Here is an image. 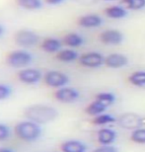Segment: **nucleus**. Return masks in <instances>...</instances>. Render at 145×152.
<instances>
[{"instance_id": "30", "label": "nucleus", "mask_w": 145, "mask_h": 152, "mask_svg": "<svg viewBox=\"0 0 145 152\" xmlns=\"http://www.w3.org/2000/svg\"><path fill=\"white\" fill-rule=\"evenodd\" d=\"M4 34H5V27L2 24H0V39L4 36Z\"/></svg>"}, {"instance_id": "21", "label": "nucleus", "mask_w": 145, "mask_h": 152, "mask_svg": "<svg viewBox=\"0 0 145 152\" xmlns=\"http://www.w3.org/2000/svg\"><path fill=\"white\" fill-rule=\"evenodd\" d=\"M128 82L135 87H145V71H134L128 76Z\"/></svg>"}, {"instance_id": "22", "label": "nucleus", "mask_w": 145, "mask_h": 152, "mask_svg": "<svg viewBox=\"0 0 145 152\" xmlns=\"http://www.w3.org/2000/svg\"><path fill=\"white\" fill-rule=\"evenodd\" d=\"M117 121V120L116 118V117H114L113 115L104 113L102 115H97V117H94V118H93V124L95 126H106V124L116 123Z\"/></svg>"}, {"instance_id": "7", "label": "nucleus", "mask_w": 145, "mask_h": 152, "mask_svg": "<svg viewBox=\"0 0 145 152\" xmlns=\"http://www.w3.org/2000/svg\"><path fill=\"white\" fill-rule=\"evenodd\" d=\"M54 98L56 101L63 104H71L76 102L80 98V92L73 87L64 86L59 89H56L54 92Z\"/></svg>"}, {"instance_id": "16", "label": "nucleus", "mask_w": 145, "mask_h": 152, "mask_svg": "<svg viewBox=\"0 0 145 152\" xmlns=\"http://www.w3.org/2000/svg\"><path fill=\"white\" fill-rule=\"evenodd\" d=\"M79 53L74 48H61L56 53V59L63 63H72L79 58Z\"/></svg>"}, {"instance_id": "18", "label": "nucleus", "mask_w": 145, "mask_h": 152, "mask_svg": "<svg viewBox=\"0 0 145 152\" xmlns=\"http://www.w3.org/2000/svg\"><path fill=\"white\" fill-rule=\"evenodd\" d=\"M104 13L110 19H122L128 15V9L122 5L109 6L104 10Z\"/></svg>"}, {"instance_id": "28", "label": "nucleus", "mask_w": 145, "mask_h": 152, "mask_svg": "<svg viewBox=\"0 0 145 152\" xmlns=\"http://www.w3.org/2000/svg\"><path fill=\"white\" fill-rule=\"evenodd\" d=\"M92 152H119V149L114 145H101L95 148Z\"/></svg>"}, {"instance_id": "6", "label": "nucleus", "mask_w": 145, "mask_h": 152, "mask_svg": "<svg viewBox=\"0 0 145 152\" xmlns=\"http://www.w3.org/2000/svg\"><path fill=\"white\" fill-rule=\"evenodd\" d=\"M79 64L87 68H99L105 64V56L99 51H88L78 58Z\"/></svg>"}, {"instance_id": "25", "label": "nucleus", "mask_w": 145, "mask_h": 152, "mask_svg": "<svg viewBox=\"0 0 145 152\" xmlns=\"http://www.w3.org/2000/svg\"><path fill=\"white\" fill-rule=\"evenodd\" d=\"M96 99L101 101L102 103H104L106 106H111L116 102V95L111 92H101L99 94H97Z\"/></svg>"}, {"instance_id": "29", "label": "nucleus", "mask_w": 145, "mask_h": 152, "mask_svg": "<svg viewBox=\"0 0 145 152\" xmlns=\"http://www.w3.org/2000/svg\"><path fill=\"white\" fill-rule=\"evenodd\" d=\"M44 2L50 6H57L64 3L65 0H44Z\"/></svg>"}, {"instance_id": "13", "label": "nucleus", "mask_w": 145, "mask_h": 152, "mask_svg": "<svg viewBox=\"0 0 145 152\" xmlns=\"http://www.w3.org/2000/svg\"><path fill=\"white\" fill-rule=\"evenodd\" d=\"M117 133L116 130L109 127H103L97 132V139L101 145H111L117 140Z\"/></svg>"}, {"instance_id": "8", "label": "nucleus", "mask_w": 145, "mask_h": 152, "mask_svg": "<svg viewBox=\"0 0 145 152\" xmlns=\"http://www.w3.org/2000/svg\"><path fill=\"white\" fill-rule=\"evenodd\" d=\"M20 82L26 85H35L44 78V74L37 68H23L17 73Z\"/></svg>"}, {"instance_id": "20", "label": "nucleus", "mask_w": 145, "mask_h": 152, "mask_svg": "<svg viewBox=\"0 0 145 152\" xmlns=\"http://www.w3.org/2000/svg\"><path fill=\"white\" fill-rule=\"evenodd\" d=\"M17 5L20 8L28 11H36L44 6L43 0H16Z\"/></svg>"}, {"instance_id": "1", "label": "nucleus", "mask_w": 145, "mask_h": 152, "mask_svg": "<svg viewBox=\"0 0 145 152\" xmlns=\"http://www.w3.org/2000/svg\"><path fill=\"white\" fill-rule=\"evenodd\" d=\"M24 115L27 120L34 121L38 124H44L55 120L58 115V112L55 108L50 105L35 104L27 108Z\"/></svg>"}, {"instance_id": "9", "label": "nucleus", "mask_w": 145, "mask_h": 152, "mask_svg": "<svg viewBox=\"0 0 145 152\" xmlns=\"http://www.w3.org/2000/svg\"><path fill=\"white\" fill-rule=\"evenodd\" d=\"M117 123H119V126L120 127L125 129H130L132 132V130L141 127L143 124V118L139 115L126 113L120 115L117 120Z\"/></svg>"}, {"instance_id": "14", "label": "nucleus", "mask_w": 145, "mask_h": 152, "mask_svg": "<svg viewBox=\"0 0 145 152\" xmlns=\"http://www.w3.org/2000/svg\"><path fill=\"white\" fill-rule=\"evenodd\" d=\"M62 41L54 37L46 38L41 42V48L47 53H57L62 48Z\"/></svg>"}, {"instance_id": "31", "label": "nucleus", "mask_w": 145, "mask_h": 152, "mask_svg": "<svg viewBox=\"0 0 145 152\" xmlns=\"http://www.w3.org/2000/svg\"><path fill=\"white\" fill-rule=\"evenodd\" d=\"M0 152H14V151L9 147H1L0 148Z\"/></svg>"}, {"instance_id": "23", "label": "nucleus", "mask_w": 145, "mask_h": 152, "mask_svg": "<svg viewBox=\"0 0 145 152\" xmlns=\"http://www.w3.org/2000/svg\"><path fill=\"white\" fill-rule=\"evenodd\" d=\"M120 3L128 10L139 11L145 8V0H122Z\"/></svg>"}, {"instance_id": "19", "label": "nucleus", "mask_w": 145, "mask_h": 152, "mask_svg": "<svg viewBox=\"0 0 145 152\" xmlns=\"http://www.w3.org/2000/svg\"><path fill=\"white\" fill-rule=\"evenodd\" d=\"M108 109V106H106L104 103H102L99 100H94L85 108V112L87 115H93V117H97L99 115L104 114Z\"/></svg>"}, {"instance_id": "12", "label": "nucleus", "mask_w": 145, "mask_h": 152, "mask_svg": "<svg viewBox=\"0 0 145 152\" xmlns=\"http://www.w3.org/2000/svg\"><path fill=\"white\" fill-rule=\"evenodd\" d=\"M128 64V58L122 53H111L105 57V65L109 68H122Z\"/></svg>"}, {"instance_id": "3", "label": "nucleus", "mask_w": 145, "mask_h": 152, "mask_svg": "<svg viewBox=\"0 0 145 152\" xmlns=\"http://www.w3.org/2000/svg\"><path fill=\"white\" fill-rule=\"evenodd\" d=\"M14 42L22 48H31L36 47L40 42V36L33 30L20 29L14 34Z\"/></svg>"}, {"instance_id": "32", "label": "nucleus", "mask_w": 145, "mask_h": 152, "mask_svg": "<svg viewBox=\"0 0 145 152\" xmlns=\"http://www.w3.org/2000/svg\"><path fill=\"white\" fill-rule=\"evenodd\" d=\"M103 1H116V0H103Z\"/></svg>"}, {"instance_id": "15", "label": "nucleus", "mask_w": 145, "mask_h": 152, "mask_svg": "<svg viewBox=\"0 0 145 152\" xmlns=\"http://www.w3.org/2000/svg\"><path fill=\"white\" fill-rule=\"evenodd\" d=\"M61 152H87V145L77 139H69L60 145Z\"/></svg>"}, {"instance_id": "11", "label": "nucleus", "mask_w": 145, "mask_h": 152, "mask_svg": "<svg viewBox=\"0 0 145 152\" xmlns=\"http://www.w3.org/2000/svg\"><path fill=\"white\" fill-rule=\"evenodd\" d=\"M103 22H104L103 18L100 15L94 13L82 15L77 19V25L87 29L98 28V27L102 26Z\"/></svg>"}, {"instance_id": "5", "label": "nucleus", "mask_w": 145, "mask_h": 152, "mask_svg": "<svg viewBox=\"0 0 145 152\" xmlns=\"http://www.w3.org/2000/svg\"><path fill=\"white\" fill-rule=\"evenodd\" d=\"M43 80L47 87L59 89V88L67 86L70 79H69V76L64 72L58 70H48L44 74Z\"/></svg>"}, {"instance_id": "10", "label": "nucleus", "mask_w": 145, "mask_h": 152, "mask_svg": "<svg viewBox=\"0 0 145 152\" xmlns=\"http://www.w3.org/2000/svg\"><path fill=\"white\" fill-rule=\"evenodd\" d=\"M99 39L107 45H119L123 42V34L119 30L108 29L100 33Z\"/></svg>"}, {"instance_id": "24", "label": "nucleus", "mask_w": 145, "mask_h": 152, "mask_svg": "<svg viewBox=\"0 0 145 152\" xmlns=\"http://www.w3.org/2000/svg\"><path fill=\"white\" fill-rule=\"evenodd\" d=\"M130 139L134 143L145 144V129L139 127V129L132 130L130 133Z\"/></svg>"}, {"instance_id": "2", "label": "nucleus", "mask_w": 145, "mask_h": 152, "mask_svg": "<svg viewBox=\"0 0 145 152\" xmlns=\"http://www.w3.org/2000/svg\"><path fill=\"white\" fill-rule=\"evenodd\" d=\"M14 133L18 138L26 142H34L42 135L40 124L29 120L19 121L14 127Z\"/></svg>"}, {"instance_id": "4", "label": "nucleus", "mask_w": 145, "mask_h": 152, "mask_svg": "<svg viewBox=\"0 0 145 152\" xmlns=\"http://www.w3.org/2000/svg\"><path fill=\"white\" fill-rule=\"evenodd\" d=\"M33 61V56L27 50L20 48V50H12L6 56V63L11 67H25L28 66Z\"/></svg>"}, {"instance_id": "26", "label": "nucleus", "mask_w": 145, "mask_h": 152, "mask_svg": "<svg viewBox=\"0 0 145 152\" xmlns=\"http://www.w3.org/2000/svg\"><path fill=\"white\" fill-rule=\"evenodd\" d=\"M12 88L8 84L0 83V101H4L12 95Z\"/></svg>"}, {"instance_id": "27", "label": "nucleus", "mask_w": 145, "mask_h": 152, "mask_svg": "<svg viewBox=\"0 0 145 152\" xmlns=\"http://www.w3.org/2000/svg\"><path fill=\"white\" fill-rule=\"evenodd\" d=\"M11 129L8 126L4 124H0V141H5L10 137Z\"/></svg>"}, {"instance_id": "17", "label": "nucleus", "mask_w": 145, "mask_h": 152, "mask_svg": "<svg viewBox=\"0 0 145 152\" xmlns=\"http://www.w3.org/2000/svg\"><path fill=\"white\" fill-rule=\"evenodd\" d=\"M63 45L70 48H80L84 44V38L78 33H68L62 38Z\"/></svg>"}]
</instances>
